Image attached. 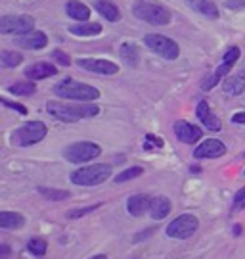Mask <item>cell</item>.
Returning a JSON list of instances; mask_svg holds the SVG:
<instances>
[{"label":"cell","instance_id":"cell-7","mask_svg":"<svg viewBox=\"0 0 245 259\" xmlns=\"http://www.w3.org/2000/svg\"><path fill=\"white\" fill-rule=\"evenodd\" d=\"M102 154L100 144L96 142H88V140H81V142H73L64 150V157L69 163H86L92 161L94 157H98Z\"/></svg>","mask_w":245,"mask_h":259},{"label":"cell","instance_id":"cell-2","mask_svg":"<svg viewBox=\"0 0 245 259\" xmlns=\"http://www.w3.org/2000/svg\"><path fill=\"white\" fill-rule=\"evenodd\" d=\"M54 94L64 98V100H71V102H92L100 98V91L92 84L79 83L71 77H65L60 83L54 84Z\"/></svg>","mask_w":245,"mask_h":259},{"label":"cell","instance_id":"cell-15","mask_svg":"<svg viewBox=\"0 0 245 259\" xmlns=\"http://www.w3.org/2000/svg\"><path fill=\"white\" fill-rule=\"evenodd\" d=\"M16 45L21 48H27V50H42L48 45V37L42 31H31L27 35H21L16 40Z\"/></svg>","mask_w":245,"mask_h":259},{"label":"cell","instance_id":"cell-16","mask_svg":"<svg viewBox=\"0 0 245 259\" xmlns=\"http://www.w3.org/2000/svg\"><path fill=\"white\" fill-rule=\"evenodd\" d=\"M152 205V198L148 194H134L127 200V211L132 217H142L145 211H150Z\"/></svg>","mask_w":245,"mask_h":259},{"label":"cell","instance_id":"cell-12","mask_svg":"<svg viewBox=\"0 0 245 259\" xmlns=\"http://www.w3.org/2000/svg\"><path fill=\"white\" fill-rule=\"evenodd\" d=\"M174 135L184 144H195V142H200V139H203V131L198 125H191L188 121H176Z\"/></svg>","mask_w":245,"mask_h":259},{"label":"cell","instance_id":"cell-34","mask_svg":"<svg viewBox=\"0 0 245 259\" xmlns=\"http://www.w3.org/2000/svg\"><path fill=\"white\" fill-rule=\"evenodd\" d=\"M234 205H236L237 209H243L245 207V186L236 192V196H234Z\"/></svg>","mask_w":245,"mask_h":259},{"label":"cell","instance_id":"cell-31","mask_svg":"<svg viewBox=\"0 0 245 259\" xmlns=\"http://www.w3.org/2000/svg\"><path fill=\"white\" fill-rule=\"evenodd\" d=\"M220 77H222V75L218 73V71L209 73L203 81H201V89H203V91H211V89H215V87L218 84V81H220Z\"/></svg>","mask_w":245,"mask_h":259},{"label":"cell","instance_id":"cell-22","mask_svg":"<svg viewBox=\"0 0 245 259\" xmlns=\"http://www.w3.org/2000/svg\"><path fill=\"white\" fill-rule=\"evenodd\" d=\"M96 10L100 12V16L108 19V21H119L121 19V12L115 4H111L108 0H98L96 2Z\"/></svg>","mask_w":245,"mask_h":259},{"label":"cell","instance_id":"cell-26","mask_svg":"<svg viewBox=\"0 0 245 259\" xmlns=\"http://www.w3.org/2000/svg\"><path fill=\"white\" fill-rule=\"evenodd\" d=\"M191 6L198 10V12H201L203 16H207V18L211 19L218 18V8L215 6V2H211V0H193Z\"/></svg>","mask_w":245,"mask_h":259},{"label":"cell","instance_id":"cell-11","mask_svg":"<svg viewBox=\"0 0 245 259\" xmlns=\"http://www.w3.org/2000/svg\"><path fill=\"white\" fill-rule=\"evenodd\" d=\"M224 154H226V146L218 139L203 140L200 146L193 150L195 159H215V157H222Z\"/></svg>","mask_w":245,"mask_h":259},{"label":"cell","instance_id":"cell-17","mask_svg":"<svg viewBox=\"0 0 245 259\" xmlns=\"http://www.w3.org/2000/svg\"><path fill=\"white\" fill-rule=\"evenodd\" d=\"M65 14L71 19H75V21L84 23V21H88V18H90V8L86 4H82L81 0H67Z\"/></svg>","mask_w":245,"mask_h":259},{"label":"cell","instance_id":"cell-5","mask_svg":"<svg viewBox=\"0 0 245 259\" xmlns=\"http://www.w3.org/2000/svg\"><path fill=\"white\" fill-rule=\"evenodd\" d=\"M46 133L48 129L42 121H29L12 133V142L16 146H33L44 139Z\"/></svg>","mask_w":245,"mask_h":259},{"label":"cell","instance_id":"cell-32","mask_svg":"<svg viewBox=\"0 0 245 259\" xmlns=\"http://www.w3.org/2000/svg\"><path fill=\"white\" fill-rule=\"evenodd\" d=\"M237 60H239V48L232 47L226 54H224V58H222V64H228V65H232V67H234V64H236Z\"/></svg>","mask_w":245,"mask_h":259},{"label":"cell","instance_id":"cell-13","mask_svg":"<svg viewBox=\"0 0 245 259\" xmlns=\"http://www.w3.org/2000/svg\"><path fill=\"white\" fill-rule=\"evenodd\" d=\"M195 115H198L200 123H203L209 131H220L222 129V123H220V119H218L217 115L211 111L209 102H207V100H201V102L198 104V108H195Z\"/></svg>","mask_w":245,"mask_h":259},{"label":"cell","instance_id":"cell-28","mask_svg":"<svg viewBox=\"0 0 245 259\" xmlns=\"http://www.w3.org/2000/svg\"><path fill=\"white\" fill-rule=\"evenodd\" d=\"M144 173V169L140 165H134V167H128V169H125V171H121L113 181L117 183V185H121V183H127V181H132V179H136V177H140Z\"/></svg>","mask_w":245,"mask_h":259},{"label":"cell","instance_id":"cell-21","mask_svg":"<svg viewBox=\"0 0 245 259\" xmlns=\"http://www.w3.org/2000/svg\"><path fill=\"white\" fill-rule=\"evenodd\" d=\"M69 31H71L73 35H77V37H98L102 33V25L100 23H88V21H84V23L71 25Z\"/></svg>","mask_w":245,"mask_h":259},{"label":"cell","instance_id":"cell-33","mask_svg":"<svg viewBox=\"0 0 245 259\" xmlns=\"http://www.w3.org/2000/svg\"><path fill=\"white\" fill-rule=\"evenodd\" d=\"M52 58H54L60 65H64V67H69V65H71V58L65 54V52H62V50H54V52H52Z\"/></svg>","mask_w":245,"mask_h":259},{"label":"cell","instance_id":"cell-1","mask_svg":"<svg viewBox=\"0 0 245 259\" xmlns=\"http://www.w3.org/2000/svg\"><path fill=\"white\" fill-rule=\"evenodd\" d=\"M46 111L64 123H75V121L88 119V117H96L100 113V106L92 102H75V104H65V102H46Z\"/></svg>","mask_w":245,"mask_h":259},{"label":"cell","instance_id":"cell-19","mask_svg":"<svg viewBox=\"0 0 245 259\" xmlns=\"http://www.w3.org/2000/svg\"><path fill=\"white\" fill-rule=\"evenodd\" d=\"M222 91L228 96H239L245 91V71H239L236 75H230L226 77V81L222 84Z\"/></svg>","mask_w":245,"mask_h":259},{"label":"cell","instance_id":"cell-10","mask_svg":"<svg viewBox=\"0 0 245 259\" xmlns=\"http://www.w3.org/2000/svg\"><path fill=\"white\" fill-rule=\"evenodd\" d=\"M77 65L90 71V73H98V75H115L119 73V65L109 62V60H102V58H79L77 60Z\"/></svg>","mask_w":245,"mask_h":259},{"label":"cell","instance_id":"cell-9","mask_svg":"<svg viewBox=\"0 0 245 259\" xmlns=\"http://www.w3.org/2000/svg\"><path fill=\"white\" fill-rule=\"evenodd\" d=\"M35 27V19L27 14L19 16H4L0 19V33L2 35H27Z\"/></svg>","mask_w":245,"mask_h":259},{"label":"cell","instance_id":"cell-3","mask_svg":"<svg viewBox=\"0 0 245 259\" xmlns=\"http://www.w3.org/2000/svg\"><path fill=\"white\" fill-rule=\"evenodd\" d=\"M109 177H111V167L108 163H94L73 171L69 179L77 186H98L106 183Z\"/></svg>","mask_w":245,"mask_h":259},{"label":"cell","instance_id":"cell-20","mask_svg":"<svg viewBox=\"0 0 245 259\" xmlns=\"http://www.w3.org/2000/svg\"><path fill=\"white\" fill-rule=\"evenodd\" d=\"M25 225V219L21 213L16 211H0V229L2 231H16Z\"/></svg>","mask_w":245,"mask_h":259},{"label":"cell","instance_id":"cell-24","mask_svg":"<svg viewBox=\"0 0 245 259\" xmlns=\"http://www.w3.org/2000/svg\"><path fill=\"white\" fill-rule=\"evenodd\" d=\"M8 93L16 94V96H31V94L36 93V87L31 79H27V81H18V83L10 84Z\"/></svg>","mask_w":245,"mask_h":259},{"label":"cell","instance_id":"cell-36","mask_svg":"<svg viewBox=\"0 0 245 259\" xmlns=\"http://www.w3.org/2000/svg\"><path fill=\"white\" fill-rule=\"evenodd\" d=\"M145 140H148V144H145V148H148V150L152 148V144H154V146H157V148H161V146H163V140H159L157 137H154V135H148V137H145Z\"/></svg>","mask_w":245,"mask_h":259},{"label":"cell","instance_id":"cell-25","mask_svg":"<svg viewBox=\"0 0 245 259\" xmlns=\"http://www.w3.org/2000/svg\"><path fill=\"white\" fill-rule=\"evenodd\" d=\"M21 62H23V56L19 54V52H16V50H2L0 52V65L6 67V69L18 67Z\"/></svg>","mask_w":245,"mask_h":259},{"label":"cell","instance_id":"cell-23","mask_svg":"<svg viewBox=\"0 0 245 259\" xmlns=\"http://www.w3.org/2000/svg\"><path fill=\"white\" fill-rule=\"evenodd\" d=\"M119 54L121 58L127 62L130 67H136L138 65V60H140V54H138V48L136 45H132V42H125V45H121V50H119Z\"/></svg>","mask_w":245,"mask_h":259},{"label":"cell","instance_id":"cell-37","mask_svg":"<svg viewBox=\"0 0 245 259\" xmlns=\"http://www.w3.org/2000/svg\"><path fill=\"white\" fill-rule=\"evenodd\" d=\"M232 123H236V125H245V111H237L232 115Z\"/></svg>","mask_w":245,"mask_h":259},{"label":"cell","instance_id":"cell-41","mask_svg":"<svg viewBox=\"0 0 245 259\" xmlns=\"http://www.w3.org/2000/svg\"><path fill=\"white\" fill-rule=\"evenodd\" d=\"M243 175H245V169H243Z\"/></svg>","mask_w":245,"mask_h":259},{"label":"cell","instance_id":"cell-29","mask_svg":"<svg viewBox=\"0 0 245 259\" xmlns=\"http://www.w3.org/2000/svg\"><path fill=\"white\" fill-rule=\"evenodd\" d=\"M27 250L31 251L33 255L40 257V255H44L46 250H48V242H46L44 238H31V240L27 242Z\"/></svg>","mask_w":245,"mask_h":259},{"label":"cell","instance_id":"cell-40","mask_svg":"<svg viewBox=\"0 0 245 259\" xmlns=\"http://www.w3.org/2000/svg\"><path fill=\"white\" fill-rule=\"evenodd\" d=\"M239 232H241V227H239V225H236V227H234V234H239Z\"/></svg>","mask_w":245,"mask_h":259},{"label":"cell","instance_id":"cell-27","mask_svg":"<svg viewBox=\"0 0 245 259\" xmlns=\"http://www.w3.org/2000/svg\"><path fill=\"white\" fill-rule=\"evenodd\" d=\"M38 192L44 196L46 200H52V202H64L67 198H71V192H69V190H54V188H44V186H40Z\"/></svg>","mask_w":245,"mask_h":259},{"label":"cell","instance_id":"cell-14","mask_svg":"<svg viewBox=\"0 0 245 259\" xmlns=\"http://www.w3.org/2000/svg\"><path fill=\"white\" fill-rule=\"evenodd\" d=\"M54 75H58V67L50 62H36V64L29 65L25 69V77L31 81H40V79L54 77Z\"/></svg>","mask_w":245,"mask_h":259},{"label":"cell","instance_id":"cell-18","mask_svg":"<svg viewBox=\"0 0 245 259\" xmlns=\"http://www.w3.org/2000/svg\"><path fill=\"white\" fill-rule=\"evenodd\" d=\"M171 200L167 196H155L152 198V205H150V217L155 221H161L165 219L169 213H171Z\"/></svg>","mask_w":245,"mask_h":259},{"label":"cell","instance_id":"cell-4","mask_svg":"<svg viewBox=\"0 0 245 259\" xmlns=\"http://www.w3.org/2000/svg\"><path fill=\"white\" fill-rule=\"evenodd\" d=\"M132 14L138 19H142L145 23H152V25H167L171 21V14L169 10H165L159 4H152V2H145V0H138L136 4L132 6Z\"/></svg>","mask_w":245,"mask_h":259},{"label":"cell","instance_id":"cell-8","mask_svg":"<svg viewBox=\"0 0 245 259\" xmlns=\"http://www.w3.org/2000/svg\"><path fill=\"white\" fill-rule=\"evenodd\" d=\"M144 42L150 50H154L155 54L163 56L169 62H173L180 56V47L174 42L173 38L165 37V35H145Z\"/></svg>","mask_w":245,"mask_h":259},{"label":"cell","instance_id":"cell-30","mask_svg":"<svg viewBox=\"0 0 245 259\" xmlns=\"http://www.w3.org/2000/svg\"><path fill=\"white\" fill-rule=\"evenodd\" d=\"M102 204H96V205H86V207H75V209H69V211L65 213V217L67 219H79V217H84V215H88V213L96 211Z\"/></svg>","mask_w":245,"mask_h":259},{"label":"cell","instance_id":"cell-35","mask_svg":"<svg viewBox=\"0 0 245 259\" xmlns=\"http://www.w3.org/2000/svg\"><path fill=\"white\" fill-rule=\"evenodd\" d=\"M2 104H4V106H8L10 110L19 111L21 115H27V108H25V106H21V104H18V102H10V100H6V98H2Z\"/></svg>","mask_w":245,"mask_h":259},{"label":"cell","instance_id":"cell-38","mask_svg":"<svg viewBox=\"0 0 245 259\" xmlns=\"http://www.w3.org/2000/svg\"><path fill=\"white\" fill-rule=\"evenodd\" d=\"M226 6H228V8H232V10L243 8L245 0H226Z\"/></svg>","mask_w":245,"mask_h":259},{"label":"cell","instance_id":"cell-39","mask_svg":"<svg viewBox=\"0 0 245 259\" xmlns=\"http://www.w3.org/2000/svg\"><path fill=\"white\" fill-rule=\"evenodd\" d=\"M90 259H108V255H104V253H98V255H94Z\"/></svg>","mask_w":245,"mask_h":259},{"label":"cell","instance_id":"cell-6","mask_svg":"<svg viewBox=\"0 0 245 259\" xmlns=\"http://www.w3.org/2000/svg\"><path fill=\"white\" fill-rule=\"evenodd\" d=\"M198 229H200V219L191 213H182L174 221L169 223V227L165 229V234L174 240H186V238L193 236Z\"/></svg>","mask_w":245,"mask_h":259}]
</instances>
